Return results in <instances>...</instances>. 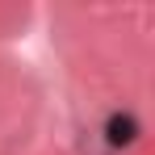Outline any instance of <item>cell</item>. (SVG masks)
<instances>
[{
	"label": "cell",
	"instance_id": "1",
	"mask_svg": "<svg viewBox=\"0 0 155 155\" xmlns=\"http://www.w3.org/2000/svg\"><path fill=\"white\" fill-rule=\"evenodd\" d=\"M134 138H138L134 113H113V117L105 122V143H109V147H130Z\"/></svg>",
	"mask_w": 155,
	"mask_h": 155
}]
</instances>
